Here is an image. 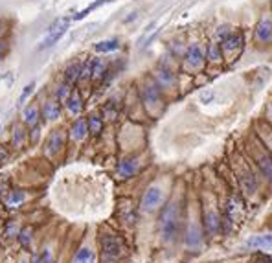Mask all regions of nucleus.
I'll return each instance as SVG.
<instances>
[{
    "label": "nucleus",
    "instance_id": "obj_1",
    "mask_svg": "<svg viewBox=\"0 0 272 263\" xmlns=\"http://www.w3.org/2000/svg\"><path fill=\"white\" fill-rule=\"evenodd\" d=\"M160 234L166 243H173L181 234V206L177 202H168L160 214Z\"/></svg>",
    "mask_w": 272,
    "mask_h": 263
},
{
    "label": "nucleus",
    "instance_id": "obj_2",
    "mask_svg": "<svg viewBox=\"0 0 272 263\" xmlns=\"http://www.w3.org/2000/svg\"><path fill=\"white\" fill-rule=\"evenodd\" d=\"M243 201L239 199L237 195H232L226 199L224 202V212L221 215V219H223V232H230L234 225H237L243 217Z\"/></svg>",
    "mask_w": 272,
    "mask_h": 263
},
{
    "label": "nucleus",
    "instance_id": "obj_3",
    "mask_svg": "<svg viewBox=\"0 0 272 263\" xmlns=\"http://www.w3.org/2000/svg\"><path fill=\"white\" fill-rule=\"evenodd\" d=\"M68 24H70V18L68 17H61V18H55L54 22L50 24L48 31H46V37L43 39L41 43V50H46V48H52L54 44H57L65 37L68 30Z\"/></svg>",
    "mask_w": 272,
    "mask_h": 263
},
{
    "label": "nucleus",
    "instance_id": "obj_4",
    "mask_svg": "<svg viewBox=\"0 0 272 263\" xmlns=\"http://www.w3.org/2000/svg\"><path fill=\"white\" fill-rule=\"evenodd\" d=\"M250 151H252V157H254L256 164L260 168V172L263 173V177H265L269 182H272V157L271 153L267 151V147L258 144V146L250 147Z\"/></svg>",
    "mask_w": 272,
    "mask_h": 263
},
{
    "label": "nucleus",
    "instance_id": "obj_5",
    "mask_svg": "<svg viewBox=\"0 0 272 263\" xmlns=\"http://www.w3.org/2000/svg\"><path fill=\"white\" fill-rule=\"evenodd\" d=\"M219 44H221L223 55H236L237 57L243 52V48H245V33L243 31H232Z\"/></svg>",
    "mask_w": 272,
    "mask_h": 263
},
{
    "label": "nucleus",
    "instance_id": "obj_6",
    "mask_svg": "<svg viewBox=\"0 0 272 263\" xmlns=\"http://www.w3.org/2000/svg\"><path fill=\"white\" fill-rule=\"evenodd\" d=\"M237 180H239V186H241L243 193L247 197L256 195L258 191V178L254 177V173L250 172V168L247 164H241L239 170H237Z\"/></svg>",
    "mask_w": 272,
    "mask_h": 263
},
{
    "label": "nucleus",
    "instance_id": "obj_7",
    "mask_svg": "<svg viewBox=\"0 0 272 263\" xmlns=\"http://www.w3.org/2000/svg\"><path fill=\"white\" fill-rule=\"evenodd\" d=\"M204 50L200 48V44H189L186 48V54H184V67L187 70H200L204 67Z\"/></svg>",
    "mask_w": 272,
    "mask_h": 263
},
{
    "label": "nucleus",
    "instance_id": "obj_8",
    "mask_svg": "<svg viewBox=\"0 0 272 263\" xmlns=\"http://www.w3.org/2000/svg\"><path fill=\"white\" fill-rule=\"evenodd\" d=\"M162 199H164L162 188H158V186H149V188L145 190L144 197H142L140 210H142V212H155V210L162 204Z\"/></svg>",
    "mask_w": 272,
    "mask_h": 263
},
{
    "label": "nucleus",
    "instance_id": "obj_9",
    "mask_svg": "<svg viewBox=\"0 0 272 263\" xmlns=\"http://www.w3.org/2000/svg\"><path fill=\"white\" fill-rule=\"evenodd\" d=\"M101 249H103V254L110 260H118V258L123 254L125 251V247H123V241L120 238H116V236H103L101 238Z\"/></svg>",
    "mask_w": 272,
    "mask_h": 263
},
{
    "label": "nucleus",
    "instance_id": "obj_10",
    "mask_svg": "<svg viewBox=\"0 0 272 263\" xmlns=\"http://www.w3.org/2000/svg\"><path fill=\"white\" fill-rule=\"evenodd\" d=\"M204 232L208 238H215L223 232V219H221V214L215 212V210H210L206 212L204 215Z\"/></svg>",
    "mask_w": 272,
    "mask_h": 263
},
{
    "label": "nucleus",
    "instance_id": "obj_11",
    "mask_svg": "<svg viewBox=\"0 0 272 263\" xmlns=\"http://www.w3.org/2000/svg\"><path fill=\"white\" fill-rule=\"evenodd\" d=\"M254 37L256 41L261 44L272 43V17H269V15L261 17V20L258 22L254 30Z\"/></svg>",
    "mask_w": 272,
    "mask_h": 263
},
{
    "label": "nucleus",
    "instance_id": "obj_12",
    "mask_svg": "<svg viewBox=\"0 0 272 263\" xmlns=\"http://www.w3.org/2000/svg\"><path fill=\"white\" fill-rule=\"evenodd\" d=\"M245 245H247L248 249H252V251H272V232L250 236Z\"/></svg>",
    "mask_w": 272,
    "mask_h": 263
},
{
    "label": "nucleus",
    "instance_id": "obj_13",
    "mask_svg": "<svg viewBox=\"0 0 272 263\" xmlns=\"http://www.w3.org/2000/svg\"><path fill=\"white\" fill-rule=\"evenodd\" d=\"M204 57L208 63H213V65H219L223 63L224 55H223V50H221V44L217 41H212V43L206 46V52H204Z\"/></svg>",
    "mask_w": 272,
    "mask_h": 263
},
{
    "label": "nucleus",
    "instance_id": "obj_14",
    "mask_svg": "<svg viewBox=\"0 0 272 263\" xmlns=\"http://www.w3.org/2000/svg\"><path fill=\"white\" fill-rule=\"evenodd\" d=\"M136 172H138V162L134 159L121 160L120 166H118V175H120L121 178H131Z\"/></svg>",
    "mask_w": 272,
    "mask_h": 263
},
{
    "label": "nucleus",
    "instance_id": "obj_15",
    "mask_svg": "<svg viewBox=\"0 0 272 263\" xmlns=\"http://www.w3.org/2000/svg\"><path fill=\"white\" fill-rule=\"evenodd\" d=\"M63 142H65L63 133H61V131H54V133L50 135L48 142H46V153L48 155L59 153V149L63 147Z\"/></svg>",
    "mask_w": 272,
    "mask_h": 263
},
{
    "label": "nucleus",
    "instance_id": "obj_16",
    "mask_svg": "<svg viewBox=\"0 0 272 263\" xmlns=\"http://www.w3.org/2000/svg\"><path fill=\"white\" fill-rule=\"evenodd\" d=\"M186 245L189 247V249H197V247L200 245V241H202V232H200V228L197 227V225H191V227L187 228L186 232Z\"/></svg>",
    "mask_w": 272,
    "mask_h": 263
},
{
    "label": "nucleus",
    "instance_id": "obj_17",
    "mask_svg": "<svg viewBox=\"0 0 272 263\" xmlns=\"http://www.w3.org/2000/svg\"><path fill=\"white\" fill-rule=\"evenodd\" d=\"M61 116V103L59 101H46L43 107V118L46 120H57Z\"/></svg>",
    "mask_w": 272,
    "mask_h": 263
},
{
    "label": "nucleus",
    "instance_id": "obj_18",
    "mask_svg": "<svg viewBox=\"0 0 272 263\" xmlns=\"http://www.w3.org/2000/svg\"><path fill=\"white\" fill-rule=\"evenodd\" d=\"M70 135H72L74 140L81 142L83 138H85L87 135H89V125H87V120H83V118H79L78 122L72 125V131H70Z\"/></svg>",
    "mask_w": 272,
    "mask_h": 263
},
{
    "label": "nucleus",
    "instance_id": "obj_19",
    "mask_svg": "<svg viewBox=\"0 0 272 263\" xmlns=\"http://www.w3.org/2000/svg\"><path fill=\"white\" fill-rule=\"evenodd\" d=\"M65 103H67L68 110H70L72 114H79V112H81V109H83V101H81V96H79L78 90H72V92H70Z\"/></svg>",
    "mask_w": 272,
    "mask_h": 263
},
{
    "label": "nucleus",
    "instance_id": "obj_20",
    "mask_svg": "<svg viewBox=\"0 0 272 263\" xmlns=\"http://www.w3.org/2000/svg\"><path fill=\"white\" fill-rule=\"evenodd\" d=\"M120 48V41L118 39H105V41H99L96 43L94 50L99 52V54H110V52H116Z\"/></svg>",
    "mask_w": 272,
    "mask_h": 263
},
{
    "label": "nucleus",
    "instance_id": "obj_21",
    "mask_svg": "<svg viewBox=\"0 0 272 263\" xmlns=\"http://www.w3.org/2000/svg\"><path fill=\"white\" fill-rule=\"evenodd\" d=\"M22 118H24V123L26 125H30V127H37V123H39V109H37L35 105H30V107H26L24 112H22Z\"/></svg>",
    "mask_w": 272,
    "mask_h": 263
},
{
    "label": "nucleus",
    "instance_id": "obj_22",
    "mask_svg": "<svg viewBox=\"0 0 272 263\" xmlns=\"http://www.w3.org/2000/svg\"><path fill=\"white\" fill-rule=\"evenodd\" d=\"M79 74H81V63H72L65 72V83L72 85V83L79 81Z\"/></svg>",
    "mask_w": 272,
    "mask_h": 263
},
{
    "label": "nucleus",
    "instance_id": "obj_23",
    "mask_svg": "<svg viewBox=\"0 0 272 263\" xmlns=\"http://www.w3.org/2000/svg\"><path fill=\"white\" fill-rule=\"evenodd\" d=\"M109 2H112V0H96V2H92L91 6H87L85 9H81L79 13H76V15H74V20H83L89 13H92L94 9H97V7L105 6V4H109Z\"/></svg>",
    "mask_w": 272,
    "mask_h": 263
},
{
    "label": "nucleus",
    "instance_id": "obj_24",
    "mask_svg": "<svg viewBox=\"0 0 272 263\" xmlns=\"http://www.w3.org/2000/svg\"><path fill=\"white\" fill-rule=\"evenodd\" d=\"M157 80H158V85H173L175 83V76H173V72L171 70H168V68H160L157 72Z\"/></svg>",
    "mask_w": 272,
    "mask_h": 263
},
{
    "label": "nucleus",
    "instance_id": "obj_25",
    "mask_svg": "<svg viewBox=\"0 0 272 263\" xmlns=\"http://www.w3.org/2000/svg\"><path fill=\"white\" fill-rule=\"evenodd\" d=\"M107 74V65L101 59H92V80H103Z\"/></svg>",
    "mask_w": 272,
    "mask_h": 263
},
{
    "label": "nucleus",
    "instance_id": "obj_26",
    "mask_svg": "<svg viewBox=\"0 0 272 263\" xmlns=\"http://www.w3.org/2000/svg\"><path fill=\"white\" fill-rule=\"evenodd\" d=\"M87 125H89V133L99 135L103 131V118H99L97 114H92V116L87 120Z\"/></svg>",
    "mask_w": 272,
    "mask_h": 263
},
{
    "label": "nucleus",
    "instance_id": "obj_27",
    "mask_svg": "<svg viewBox=\"0 0 272 263\" xmlns=\"http://www.w3.org/2000/svg\"><path fill=\"white\" fill-rule=\"evenodd\" d=\"M91 78H92V59L81 63V74H79V80L81 81L91 80Z\"/></svg>",
    "mask_w": 272,
    "mask_h": 263
},
{
    "label": "nucleus",
    "instance_id": "obj_28",
    "mask_svg": "<svg viewBox=\"0 0 272 263\" xmlns=\"http://www.w3.org/2000/svg\"><path fill=\"white\" fill-rule=\"evenodd\" d=\"M92 262V251L91 249H81L76 254V263H89Z\"/></svg>",
    "mask_w": 272,
    "mask_h": 263
},
{
    "label": "nucleus",
    "instance_id": "obj_29",
    "mask_svg": "<svg viewBox=\"0 0 272 263\" xmlns=\"http://www.w3.org/2000/svg\"><path fill=\"white\" fill-rule=\"evenodd\" d=\"M70 92H72V90L68 88V83H63V85H59V87H57V101H59V103H65Z\"/></svg>",
    "mask_w": 272,
    "mask_h": 263
},
{
    "label": "nucleus",
    "instance_id": "obj_30",
    "mask_svg": "<svg viewBox=\"0 0 272 263\" xmlns=\"http://www.w3.org/2000/svg\"><path fill=\"white\" fill-rule=\"evenodd\" d=\"M22 201H24V193L22 191H13L11 195H9V199H7V204L9 206H17Z\"/></svg>",
    "mask_w": 272,
    "mask_h": 263
},
{
    "label": "nucleus",
    "instance_id": "obj_31",
    "mask_svg": "<svg viewBox=\"0 0 272 263\" xmlns=\"http://www.w3.org/2000/svg\"><path fill=\"white\" fill-rule=\"evenodd\" d=\"M30 241H31V230L30 228H24L20 232V243H22V247H30Z\"/></svg>",
    "mask_w": 272,
    "mask_h": 263
},
{
    "label": "nucleus",
    "instance_id": "obj_32",
    "mask_svg": "<svg viewBox=\"0 0 272 263\" xmlns=\"http://www.w3.org/2000/svg\"><path fill=\"white\" fill-rule=\"evenodd\" d=\"M33 88H35V83H33V81H31L30 85H26V87H24V90H22V94H20V103H24L26 98H28V96H30L31 92H33Z\"/></svg>",
    "mask_w": 272,
    "mask_h": 263
},
{
    "label": "nucleus",
    "instance_id": "obj_33",
    "mask_svg": "<svg viewBox=\"0 0 272 263\" xmlns=\"http://www.w3.org/2000/svg\"><path fill=\"white\" fill-rule=\"evenodd\" d=\"M230 33H232V30H230V26H219V30H217V37L223 41L224 37H228Z\"/></svg>",
    "mask_w": 272,
    "mask_h": 263
},
{
    "label": "nucleus",
    "instance_id": "obj_34",
    "mask_svg": "<svg viewBox=\"0 0 272 263\" xmlns=\"http://www.w3.org/2000/svg\"><path fill=\"white\" fill-rule=\"evenodd\" d=\"M252 263H272V258L267 256V254H260V256L256 258V260Z\"/></svg>",
    "mask_w": 272,
    "mask_h": 263
},
{
    "label": "nucleus",
    "instance_id": "obj_35",
    "mask_svg": "<svg viewBox=\"0 0 272 263\" xmlns=\"http://www.w3.org/2000/svg\"><path fill=\"white\" fill-rule=\"evenodd\" d=\"M213 92H202V96H200V99H202V103H208L210 99H213Z\"/></svg>",
    "mask_w": 272,
    "mask_h": 263
},
{
    "label": "nucleus",
    "instance_id": "obj_36",
    "mask_svg": "<svg viewBox=\"0 0 272 263\" xmlns=\"http://www.w3.org/2000/svg\"><path fill=\"white\" fill-rule=\"evenodd\" d=\"M6 157H7V153H6V149H4V147L0 146V162H2V160L6 159Z\"/></svg>",
    "mask_w": 272,
    "mask_h": 263
},
{
    "label": "nucleus",
    "instance_id": "obj_37",
    "mask_svg": "<svg viewBox=\"0 0 272 263\" xmlns=\"http://www.w3.org/2000/svg\"><path fill=\"white\" fill-rule=\"evenodd\" d=\"M267 151H269V153H271V157H272V142L269 144V147H267Z\"/></svg>",
    "mask_w": 272,
    "mask_h": 263
},
{
    "label": "nucleus",
    "instance_id": "obj_38",
    "mask_svg": "<svg viewBox=\"0 0 272 263\" xmlns=\"http://www.w3.org/2000/svg\"><path fill=\"white\" fill-rule=\"evenodd\" d=\"M33 263H43V260H41V258H35V260H33Z\"/></svg>",
    "mask_w": 272,
    "mask_h": 263
},
{
    "label": "nucleus",
    "instance_id": "obj_39",
    "mask_svg": "<svg viewBox=\"0 0 272 263\" xmlns=\"http://www.w3.org/2000/svg\"><path fill=\"white\" fill-rule=\"evenodd\" d=\"M2 52H4V44L0 43V57H2Z\"/></svg>",
    "mask_w": 272,
    "mask_h": 263
},
{
    "label": "nucleus",
    "instance_id": "obj_40",
    "mask_svg": "<svg viewBox=\"0 0 272 263\" xmlns=\"http://www.w3.org/2000/svg\"><path fill=\"white\" fill-rule=\"evenodd\" d=\"M0 33H2V28H0Z\"/></svg>",
    "mask_w": 272,
    "mask_h": 263
},
{
    "label": "nucleus",
    "instance_id": "obj_41",
    "mask_svg": "<svg viewBox=\"0 0 272 263\" xmlns=\"http://www.w3.org/2000/svg\"><path fill=\"white\" fill-rule=\"evenodd\" d=\"M22 263H26V262H22Z\"/></svg>",
    "mask_w": 272,
    "mask_h": 263
}]
</instances>
